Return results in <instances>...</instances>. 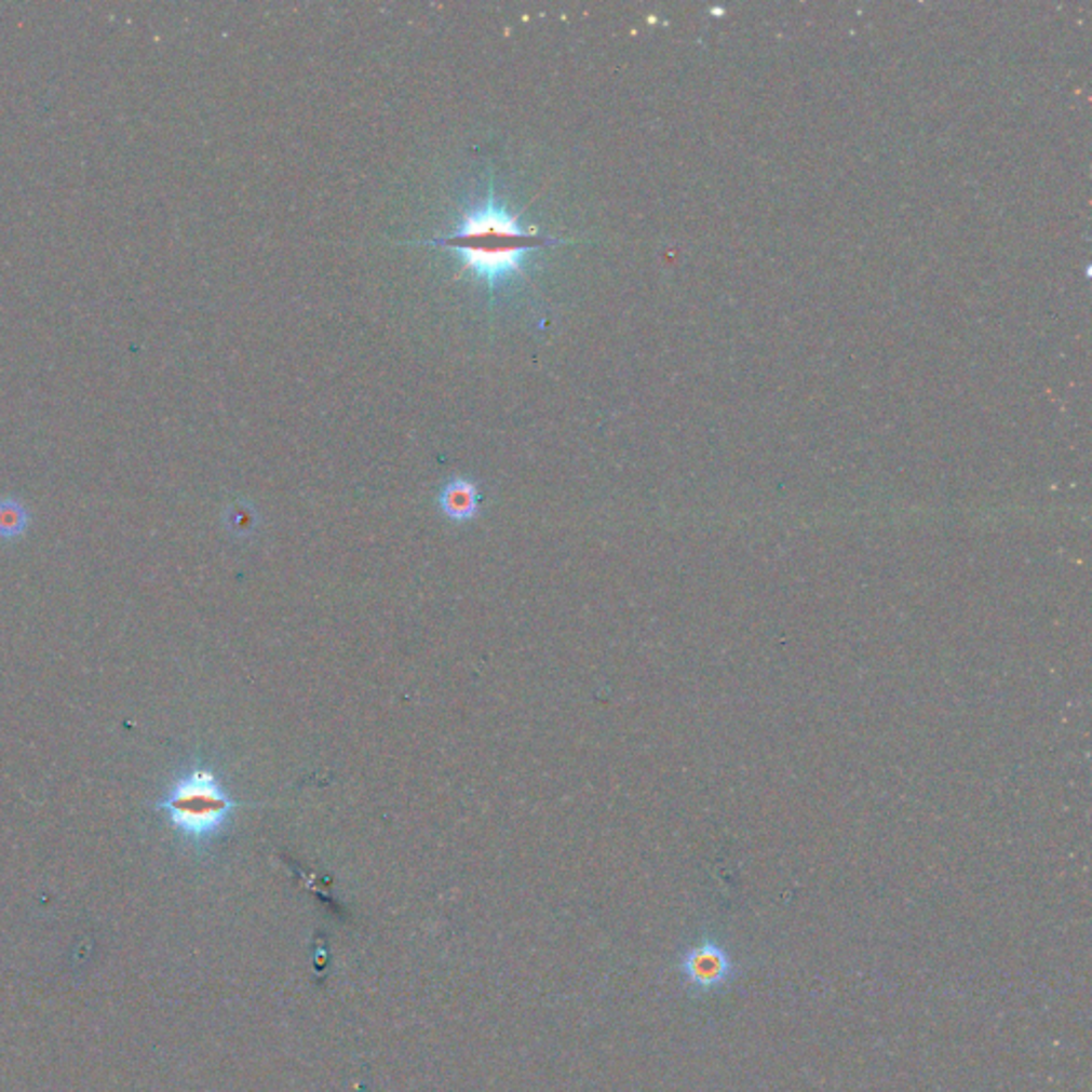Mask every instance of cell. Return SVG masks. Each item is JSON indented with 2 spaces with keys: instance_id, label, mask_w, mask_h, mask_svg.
I'll return each mask as SVG.
<instances>
[{
  "instance_id": "5",
  "label": "cell",
  "mask_w": 1092,
  "mask_h": 1092,
  "mask_svg": "<svg viewBox=\"0 0 1092 1092\" xmlns=\"http://www.w3.org/2000/svg\"><path fill=\"white\" fill-rule=\"evenodd\" d=\"M30 525V512L26 505L13 498L0 500V538L15 540L26 534Z\"/></svg>"
},
{
  "instance_id": "1",
  "label": "cell",
  "mask_w": 1092,
  "mask_h": 1092,
  "mask_svg": "<svg viewBox=\"0 0 1092 1092\" xmlns=\"http://www.w3.org/2000/svg\"><path fill=\"white\" fill-rule=\"evenodd\" d=\"M431 244L455 251L463 271H470L474 280L494 291L523 273L531 251L564 242L521 227L516 214L494 197H485L466 210L450 235L437 238Z\"/></svg>"
},
{
  "instance_id": "3",
  "label": "cell",
  "mask_w": 1092,
  "mask_h": 1092,
  "mask_svg": "<svg viewBox=\"0 0 1092 1092\" xmlns=\"http://www.w3.org/2000/svg\"><path fill=\"white\" fill-rule=\"evenodd\" d=\"M680 969L691 988L702 993L722 988L732 978V962L728 954L713 941H704L687 952Z\"/></svg>"
},
{
  "instance_id": "2",
  "label": "cell",
  "mask_w": 1092,
  "mask_h": 1092,
  "mask_svg": "<svg viewBox=\"0 0 1092 1092\" xmlns=\"http://www.w3.org/2000/svg\"><path fill=\"white\" fill-rule=\"evenodd\" d=\"M238 803L227 794L214 770L194 766L179 774L167 796L157 803L168 824L186 839L205 840L220 833Z\"/></svg>"
},
{
  "instance_id": "4",
  "label": "cell",
  "mask_w": 1092,
  "mask_h": 1092,
  "mask_svg": "<svg viewBox=\"0 0 1092 1092\" xmlns=\"http://www.w3.org/2000/svg\"><path fill=\"white\" fill-rule=\"evenodd\" d=\"M481 502H483V496H481L478 487L466 478L448 481L437 496L440 510L450 521H459V523L472 521L481 510Z\"/></svg>"
}]
</instances>
